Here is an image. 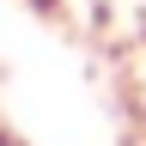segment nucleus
Segmentation results:
<instances>
[{"mask_svg": "<svg viewBox=\"0 0 146 146\" xmlns=\"http://www.w3.org/2000/svg\"><path fill=\"white\" fill-rule=\"evenodd\" d=\"M0 146H18V140H12V134H6V128H0Z\"/></svg>", "mask_w": 146, "mask_h": 146, "instance_id": "nucleus-1", "label": "nucleus"}, {"mask_svg": "<svg viewBox=\"0 0 146 146\" xmlns=\"http://www.w3.org/2000/svg\"><path fill=\"white\" fill-rule=\"evenodd\" d=\"M43 6H49V0H43Z\"/></svg>", "mask_w": 146, "mask_h": 146, "instance_id": "nucleus-2", "label": "nucleus"}, {"mask_svg": "<svg viewBox=\"0 0 146 146\" xmlns=\"http://www.w3.org/2000/svg\"><path fill=\"white\" fill-rule=\"evenodd\" d=\"M140 104H146V98H140Z\"/></svg>", "mask_w": 146, "mask_h": 146, "instance_id": "nucleus-3", "label": "nucleus"}]
</instances>
